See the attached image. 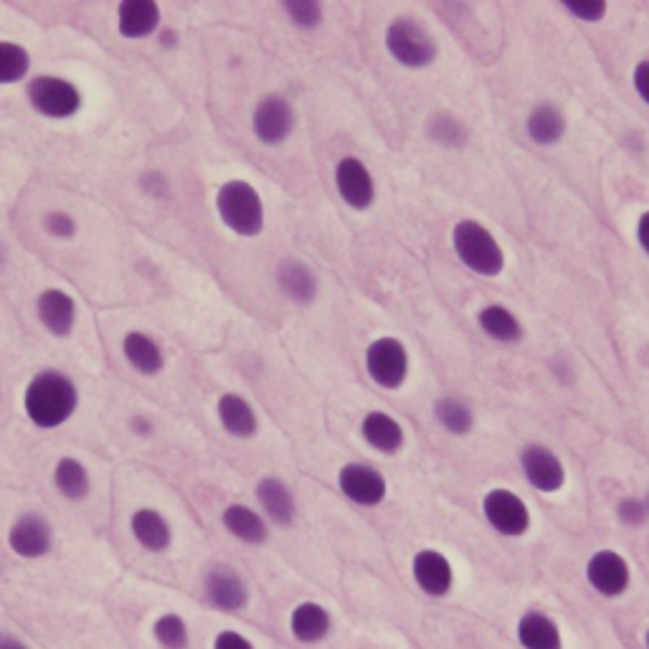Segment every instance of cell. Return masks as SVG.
<instances>
[{"label": "cell", "instance_id": "obj_18", "mask_svg": "<svg viewBox=\"0 0 649 649\" xmlns=\"http://www.w3.org/2000/svg\"><path fill=\"white\" fill-rule=\"evenodd\" d=\"M256 510L267 518L271 527H292L297 520V497L292 487L277 474H267L254 487Z\"/></svg>", "mask_w": 649, "mask_h": 649}, {"label": "cell", "instance_id": "obj_24", "mask_svg": "<svg viewBox=\"0 0 649 649\" xmlns=\"http://www.w3.org/2000/svg\"><path fill=\"white\" fill-rule=\"evenodd\" d=\"M224 531L244 546H264L269 540L271 525L259 510L246 502H231L221 512Z\"/></svg>", "mask_w": 649, "mask_h": 649}, {"label": "cell", "instance_id": "obj_32", "mask_svg": "<svg viewBox=\"0 0 649 649\" xmlns=\"http://www.w3.org/2000/svg\"><path fill=\"white\" fill-rule=\"evenodd\" d=\"M155 645L161 649H191V626L178 611H163L150 624Z\"/></svg>", "mask_w": 649, "mask_h": 649}, {"label": "cell", "instance_id": "obj_20", "mask_svg": "<svg viewBox=\"0 0 649 649\" xmlns=\"http://www.w3.org/2000/svg\"><path fill=\"white\" fill-rule=\"evenodd\" d=\"M358 432L360 440L383 457H394L406 447V429L402 421L391 417L389 411H366L364 419H360Z\"/></svg>", "mask_w": 649, "mask_h": 649}, {"label": "cell", "instance_id": "obj_21", "mask_svg": "<svg viewBox=\"0 0 649 649\" xmlns=\"http://www.w3.org/2000/svg\"><path fill=\"white\" fill-rule=\"evenodd\" d=\"M216 419L231 440L246 442L259 434V413H256L252 402L237 394V391H226V394L218 396Z\"/></svg>", "mask_w": 649, "mask_h": 649}, {"label": "cell", "instance_id": "obj_35", "mask_svg": "<svg viewBox=\"0 0 649 649\" xmlns=\"http://www.w3.org/2000/svg\"><path fill=\"white\" fill-rule=\"evenodd\" d=\"M41 229L47 237L56 241H72L79 233V221L72 211L66 208H51L41 218Z\"/></svg>", "mask_w": 649, "mask_h": 649}, {"label": "cell", "instance_id": "obj_1", "mask_svg": "<svg viewBox=\"0 0 649 649\" xmlns=\"http://www.w3.org/2000/svg\"><path fill=\"white\" fill-rule=\"evenodd\" d=\"M79 386L69 373L43 368L24 391V413L41 432H56L77 417Z\"/></svg>", "mask_w": 649, "mask_h": 649}, {"label": "cell", "instance_id": "obj_23", "mask_svg": "<svg viewBox=\"0 0 649 649\" xmlns=\"http://www.w3.org/2000/svg\"><path fill=\"white\" fill-rule=\"evenodd\" d=\"M520 649H563V629L548 611L527 609L516 624Z\"/></svg>", "mask_w": 649, "mask_h": 649}, {"label": "cell", "instance_id": "obj_33", "mask_svg": "<svg viewBox=\"0 0 649 649\" xmlns=\"http://www.w3.org/2000/svg\"><path fill=\"white\" fill-rule=\"evenodd\" d=\"M429 138H432L436 145L455 150L462 148L465 142L470 140V132H467L462 119L449 115V112H440V115L432 117V123H429Z\"/></svg>", "mask_w": 649, "mask_h": 649}, {"label": "cell", "instance_id": "obj_7", "mask_svg": "<svg viewBox=\"0 0 649 649\" xmlns=\"http://www.w3.org/2000/svg\"><path fill=\"white\" fill-rule=\"evenodd\" d=\"M482 518L500 538H523L533 527V512L527 502L510 487H489L482 495Z\"/></svg>", "mask_w": 649, "mask_h": 649}, {"label": "cell", "instance_id": "obj_15", "mask_svg": "<svg viewBox=\"0 0 649 649\" xmlns=\"http://www.w3.org/2000/svg\"><path fill=\"white\" fill-rule=\"evenodd\" d=\"M411 578L429 599H444L451 594L457 571L451 558L440 548H419L411 558Z\"/></svg>", "mask_w": 649, "mask_h": 649}, {"label": "cell", "instance_id": "obj_8", "mask_svg": "<svg viewBox=\"0 0 649 649\" xmlns=\"http://www.w3.org/2000/svg\"><path fill=\"white\" fill-rule=\"evenodd\" d=\"M5 546L21 561H41L56 548V527L43 512L26 510L13 518L5 533Z\"/></svg>", "mask_w": 649, "mask_h": 649}, {"label": "cell", "instance_id": "obj_6", "mask_svg": "<svg viewBox=\"0 0 649 649\" xmlns=\"http://www.w3.org/2000/svg\"><path fill=\"white\" fill-rule=\"evenodd\" d=\"M364 366L376 386L398 391L411 376V353L396 335H381L366 345Z\"/></svg>", "mask_w": 649, "mask_h": 649}, {"label": "cell", "instance_id": "obj_19", "mask_svg": "<svg viewBox=\"0 0 649 649\" xmlns=\"http://www.w3.org/2000/svg\"><path fill=\"white\" fill-rule=\"evenodd\" d=\"M287 626H290V634L294 641H300V645L305 647H313V645H322V641L333 634L335 622L324 603L315 599H305L294 603L290 611V619H287Z\"/></svg>", "mask_w": 649, "mask_h": 649}, {"label": "cell", "instance_id": "obj_43", "mask_svg": "<svg viewBox=\"0 0 649 649\" xmlns=\"http://www.w3.org/2000/svg\"><path fill=\"white\" fill-rule=\"evenodd\" d=\"M155 39H157V47H161L163 51H176L180 47V34H178V28H173V26H163L161 31L155 34Z\"/></svg>", "mask_w": 649, "mask_h": 649}, {"label": "cell", "instance_id": "obj_45", "mask_svg": "<svg viewBox=\"0 0 649 649\" xmlns=\"http://www.w3.org/2000/svg\"><path fill=\"white\" fill-rule=\"evenodd\" d=\"M5 262H9V252H5V244H3V239H0V269L5 267Z\"/></svg>", "mask_w": 649, "mask_h": 649}, {"label": "cell", "instance_id": "obj_47", "mask_svg": "<svg viewBox=\"0 0 649 649\" xmlns=\"http://www.w3.org/2000/svg\"><path fill=\"white\" fill-rule=\"evenodd\" d=\"M641 500H645V505H647V512H649V489H647V495L641 497Z\"/></svg>", "mask_w": 649, "mask_h": 649}, {"label": "cell", "instance_id": "obj_3", "mask_svg": "<svg viewBox=\"0 0 649 649\" xmlns=\"http://www.w3.org/2000/svg\"><path fill=\"white\" fill-rule=\"evenodd\" d=\"M451 249L465 269L485 279L500 277L508 264L502 244L478 218H459L451 226Z\"/></svg>", "mask_w": 649, "mask_h": 649}, {"label": "cell", "instance_id": "obj_28", "mask_svg": "<svg viewBox=\"0 0 649 649\" xmlns=\"http://www.w3.org/2000/svg\"><path fill=\"white\" fill-rule=\"evenodd\" d=\"M478 324L493 343L500 345H516L523 341L525 328L520 322V317L512 313L510 307L500 305V302H489V305L478 309Z\"/></svg>", "mask_w": 649, "mask_h": 649}, {"label": "cell", "instance_id": "obj_44", "mask_svg": "<svg viewBox=\"0 0 649 649\" xmlns=\"http://www.w3.org/2000/svg\"><path fill=\"white\" fill-rule=\"evenodd\" d=\"M0 649H34L24 637L9 629H0Z\"/></svg>", "mask_w": 649, "mask_h": 649}, {"label": "cell", "instance_id": "obj_2", "mask_svg": "<svg viewBox=\"0 0 649 649\" xmlns=\"http://www.w3.org/2000/svg\"><path fill=\"white\" fill-rule=\"evenodd\" d=\"M214 208L226 231L239 239L262 237L267 226V208L262 193L244 178H229L216 188Z\"/></svg>", "mask_w": 649, "mask_h": 649}, {"label": "cell", "instance_id": "obj_27", "mask_svg": "<svg viewBox=\"0 0 649 649\" xmlns=\"http://www.w3.org/2000/svg\"><path fill=\"white\" fill-rule=\"evenodd\" d=\"M51 485L66 502H85L92 495V472L79 457L64 455L51 467Z\"/></svg>", "mask_w": 649, "mask_h": 649}, {"label": "cell", "instance_id": "obj_13", "mask_svg": "<svg viewBox=\"0 0 649 649\" xmlns=\"http://www.w3.org/2000/svg\"><path fill=\"white\" fill-rule=\"evenodd\" d=\"M333 180L335 191L345 206L358 211V214L373 208L376 195H379V186H376L373 170L368 168L360 157L343 155L333 168Z\"/></svg>", "mask_w": 649, "mask_h": 649}, {"label": "cell", "instance_id": "obj_39", "mask_svg": "<svg viewBox=\"0 0 649 649\" xmlns=\"http://www.w3.org/2000/svg\"><path fill=\"white\" fill-rule=\"evenodd\" d=\"M140 188L148 195H153V199H168V193H170L168 178H165L163 173H157V170L145 173V176L140 178Z\"/></svg>", "mask_w": 649, "mask_h": 649}, {"label": "cell", "instance_id": "obj_34", "mask_svg": "<svg viewBox=\"0 0 649 649\" xmlns=\"http://www.w3.org/2000/svg\"><path fill=\"white\" fill-rule=\"evenodd\" d=\"M282 13L300 31H315L324 21V9L320 0H284Z\"/></svg>", "mask_w": 649, "mask_h": 649}, {"label": "cell", "instance_id": "obj_31", "mask_svg": "<svg viewBox=\"0 0 649 649\" xmlns=\"http://www.w3.org/2000/svg\"><path fill=\"white\" fill-rule=\"evenodd\" d=\"M34 56L24 43L0 39V87H16L28 81Z\"/></svg>", "mask_w": 649, "mask_h": 649}, {"label": "cell", "instance_id": "obj_9", "mask_svg": "<svg viewBox=\"0 0 649 649\" xmlns=\"http://www.w3.org/2000/svg\"><path fill=\"white\" fill-rule=\"evenodd\" d=\"M297 112L284 94L269 92L259 97L252 110V135L264 148H279L292 138Z\"/></svg>", "mask_w": 649, "mask_h": 649}, {"label": "cell", "instance_id": "obj_22", "mask_svg": "<svg viewBox=\"0 0 649 649\" xmlns=\"http://www.w3.org/2000/svg\"><path fill=\"white\" fill-rule=\"evenodd\" d=\"M163 28V11L155 0H123L117 5V34L127 41H142Z\"/></svg>", "mask_w": 649, "mask_h": 649}, {"label": "cell", "instance_id": "obj_26", "mask_svg": "<svg viewBox=\"0 0 649 649\" xmlns=\"http://www.w3.org/2000/svg\"><path fill=\"white\" fill-rule=\"evenodd\" d=\"M123 358L135 373L145 376V379H155L165 368L163 345L142 330H127L123 335Z\"/></svg>", "mask_w": 649, "mask_h": 649}, {"label": "cell", "instance_id": "obj_46", "mask_svg": "<svg viewBox=\"0 0 649 649\" xmlns=\"http://www.w3.org/2000/svg\"><path fill=\"white\" fill-rule=\"evenodd\" d=\"M641 645H645V649H649V626L645 629V634H641Z\"/></svg>", "mask_w": 649, "mask_h": 649}, {"label": "cell", "instance_id": "obj_17", "mask_svg": "<svg viewBox=\"0 0 649 649\" xmlns=\"http://www.w3.org/2000/svg\"><path fill=\"white\" fill-rule=\"evenodd\" d=\"M127 527H130L132 540L145 550V553L163 556L168 553L176 543V531H173V523L163 516L161 510L153 508V505H142V508H135L130 512V520H127Z\"/></svg>", "mask_w": 649, "mask_h": 649}, {"label": "cell", "instance_id": "obj_41", "mask_svg": "<svg viewBox=\"0 0 649 649\" xmlns=\"http://www.w3.org/2000/svg\"><path fill=\"white\" fill-rule=\"evenodd\" d=\"M127 432L140 436V440H150L155 434V421L148 417V413H130L127 417Z\"/></svg>", "mask_w": 649, "mask_h": 649}, {"label": "cell", "instance_id": "obj_29", "mask_svg": "<svg viewBox=\"0 0 649 649\" xmlns=\"http://www.w3.org/2000/svg\"><path fill=\"white\" fill-rule=\"evenodd\" d=\"M565 130H569V119H565V115L556 107V104L538 102L531 112H527L525 132L535 145L553 148L565 138Z\"/></svg>", "mask_w": 649, "mask_h": 649}, {"label": "cell", "instance_id": "obj_4", "mask_svg": "<svg viewBox=\"0 0 649 649\" xmlns=\"http://www.w3.org/2000/svg\"><path fill=\"white\" fill-rule=\"evenodd\" d=\"M383 47L398 66L409 72L429 69L440 56V43L434 34L411 16H396L383 34Z\"/></svg>", "mask_w": 649, "mask_h": 649}, {"label": "cell", "instance_id": "obj_38", "mask_svg": "<svg viewBox=\"0 0 649 649\" xmlns=\"http://www.w3.org/2000/svg\"><path fill=\"white\" fill-rule=\"evenodd\" d=\"M211 649H256L252 639L239 629H218L211 639Z\"/></svg>", "mask_w": 649, "mask_h": 649}, {"label": "cell", "instance_id": "obj_36", "mask_svg": "<svg viewBox=\"0 0 649 649\" xmlns=\"http://www.w3.org/2000/svg\"><path fill=\"white\" fill-rule=\"evenodd\" d=\"M561 9L581 24H599L607 18L609 3L607 0H561Z\"/></svg>", "mask_w": 649, "mask_h": 649}, {"label": "cell", "instance_id": "obj_16", "mask_svg": "<svg viewBox=\"0 0 649 649\" xmlns=\"http://www.w3.org/2000/svg\"><path fill=\"white\" fill-rule=\"evenodd\" d=\"M36 320L51 338L66 341L79 322V305L62 287H47L36 294Z\"/></svg>", "mask_w": 649, "mask_h": 649}, {"label": "cell", "instance_id": "obj_10", "mask_svg": "<svg viewBox=\"0 0 649 649\" xmlns=\"http://www.w3.org/2000/svg\"><path fill=\"white\" fill-rule=\"evenodd\" d=\"M586 584L601 599H622L632 586V563L614 548H599L584 565Z\"/></svg>", "mask_w": 649, "mask_h": 649}, {"label": "cell", "instance_id": "obj_30", "mask_svg": "<svg viewBox=\"0 0 649 649\" xmlns=\"http://www.w3.org/2000/svg\"><path fill=\"white\" fill-rule=\"evenodd\" d=\"M434 419L449 436H467L474 432V409L459 396H442L434 402Z\"/></svg>", "mask_w": 649, "mask_h": 649}, {"label": "cell", "instance_id": "obj_25", "mask_svg": "<svg viewBox=\"0 0 649 649\" xmlns=\"http://www.w3.org/2000/svg\"><path fill=\"white\" fill-rule=\"evenodd\" d=\"M279 292L284 294L287 300L294 302V305L307 307L317 300V292H320V279L309 267L307 262L302 259H282L277 264L275 271Z\"/></svg>", "mask_w": 649, "mask_h": 649}, {"label": "cell", "instance_id": "obj_12", "mask_svg": "<svg viewBox=\"0 0 649 649\" xmlns=\"http://www.w3.org/2000/svg\"><path fill=\"white\" fill-rule=\"evenodd\" d=\"M203 599L221 614H241L249 607V584L229 563H214L203 573Z\"/></svg>", "mask_w": 649, "mask_h": 649}, {"label": "cell", "instance_id": "obj_37", "mask_svg": "<svg viewBox=\"0 0 649 649\" xmlns=\"http://www.w3.org/2000/svg\"><path fill=\"white\" fill-rule=\"evenodd\" d=\"M614 512H616L619 523H622L624 527H629V531H637V527H645L649 523L647 505L637 495L622 497V500L616 502V510Z\"/></svg>", "mask_w": 649, "mask_h": 649}, {"label": "cell", "instance_id": "obj_40", "mask_svg": "<svg viewBox=\"0 0 649 649\" xmlns=\"http://www.w3.org/2000/svg\"><path fill=\"white\" fill-rule=\"evenodd\" d=\"M632 87H634V94H637L639 100L649 107V59H641V62L634 64Z\"/></svg>", "mask_w": 649, "mask_h": 649}, {"label": "cell", "instance_id": "obj_11", "mask_svg": "<svg viewBox=\"0 0 649 649\" xmlns=\"http://www.w3.org/2000/svg\"><path fill=\"white\" fill-rule=\"evenodd\" d=\"M338 489L356 508H381L389 497V480L376 465L345 462L338 470Z\"/></svg>", "mask_w": 649, "mask_h": 649}, {"label": "cell", "instance_id": "obj_5", "mask_svg": "<svg viewBox=\"0 0 649 649\" xmlns=\"http://www.w3.org/2000/svg\"><path fill=\"white\" fill-rule=\"evenodd\" d=\"M26 102L39 117L51 119V123H66L85 107V94L77 81L66 79L62 74H36L26 81Z\"/></svg>", "mask_w": 649, "mask_h": 649}, {"label": "cell", "instance_id": "obj_42", "mask_svg": "<svg viewBox=\"0 0 649 649\" xmlns=\"http://www.w3.org/2000/svg\"><path fill=\"white\" fill-rule=\"evenodd\" d=\"M634 239H637V246L649 256V208L641 211L637 218V226H634Z\"/></svg>", "mask_w": 649, "mask_h": 649}, {"label": "cell", "instance_id": "obj_14", "mask_svg": "<svg viewBox=\"0 0 649 649\" xmlns=\"http://www.w3.org/2000/svg\"><path fill=\"white\" fill-rule=\"evenodd\" d=\"M520 472H523L527 485L538 489L540 495L561 493L569 482L563 459L546 444H525L520 451Z\"/></svg>", "mask_w": 649, "mask_h": 649}]
</instances>
